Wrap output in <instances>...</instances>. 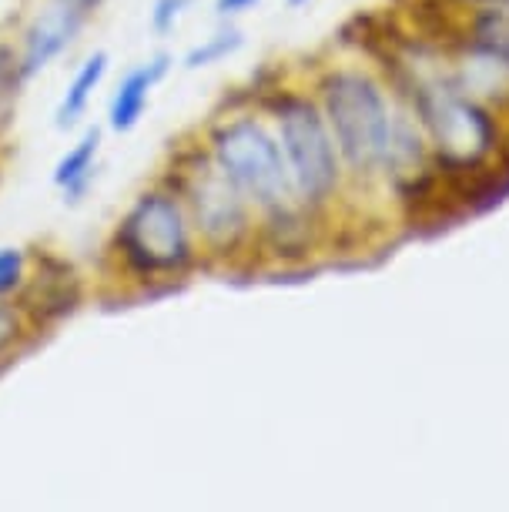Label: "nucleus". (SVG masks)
Returning <instances> with one entry per match:
<instances>
[{
  "mask_svg": "<svg viewBox=\"0 0 509 512\" xmlns=\"http://www.w3.org/2000/svg\"><path fill=\"white\" fill-rule=\"evenodd\" d=\"M322 111L335 148L359 175L382 168L389 148L392 118L382 91L366 74H332L322 81Z\"/></svg>",
  "mask_w": 509,
  "mask_h": 512,
  "instance_id": "1",
  "label": "nucleus"
},
{
  "mask_svg": "<svg viewBox=\"0 0 509 512\" xmlns=\"http://www.w3.org/2000/svg\"><path fill=\"white\" fill-rule=\"evenodd\" d=\"M412 104L436 144L439 164L466 171L493 151V118L459 84H449L443 77H412Z\"/></svg>",
  "mask_w": 509,
  "mask_h": 512,
  "instance_id": "2",
  "label": "nucleus"
},
{
  "mask_svg": "<svg viewBox=\"0 0 509 512\" xmlns=\"http://www.w3.org/2000/svg\"><path fill=\"white\" fill-rule=\"evenodd\" d=\"M215 164L235 181V188L268 211H288L299 195L288 171L285 151L258 121H232L215 131Z\"/></svg>",
  "mask_w": 509,
  "mask_h": 512,
  "instance_id": "3",
  "label": "nucleus"
},
{
  "mask_svg": "<svg viewBox=\"0 0 509 512\" xmlns=\"http://www.w3.org/2000/svg\"><path fill=\"white\" fill-rule=\"evenodd\" d=\"M278 134L295 191L319 205L339 188V148L325 114L309 101H285L278 108Z\"/></svg>",
  "mask_w": 509,
  "mask_h": 512,
  "instance_id": "4",
  "label": "nucleus"
},
{
  "mask_svg": "<svg viewBox=\"0 0 509 512\" xmlns=\"http://www.w3.org/2000/svg\"><path fill=\"white\" fill-rule=\"evenodd\" d=\"M118 241L124 258L141 272H175L191 258L185 215L168 195H144L124 218Z\"/></svg>",
  "mask_w": 509,
  "mask_h": 512,
  "instance_id": "5",
  "label": "nucleus"
},
{
  "mask_svg": "<svg viewBox=\"0 0 509 512\" xmlns=\"http://www.w3.org/2000/svg\"><path fill=\"white\" fill-rule=\"evenodd\" d=\"M188 201L195 211L198 231L211 245L232 248L238 238L245 235L248 211H245V195L235 188V181L225 175L218 164L201 161L188 178Z\"/></svg>",
  "mask_w": 509,
  "mask_h": 512,
  "instance_id": "6",
  "label": "nucleus"
},
{
  "mask_svg": "<svg viewBox=\"0 0 509 512\" xmlns=\"http://www.w3.org/2000/svg\"><path fill=\"white\" fill-rule=\"evenodd\" d=\"M81 21H84V11L64 4V0H54V7H47L24 37V57H21V67H17L21 77L44 71V67L74 41Z\"/></svg>",
  "mask_w": 509,
  "mask_h": 512,
  "instance_id": "7",
  "label": "nucleus"
},
{
  "mask_svg": "<svg viewBox=\"0 0 509 512\" xmlns=\"http://www.w3.org/2000/svg\"><path fill=\"white\" fill-rule=\"evenodd\" d=\"M165 71H168V57L161 54L151 64L134 67V71L118 84V91H114V98H111V114H108L114 131H131L134 124L141 121L144 108H148L151 88L165 77Z\"/></svg>",
  "mask_w": 509,
  "mask_h": 512,
  "instance_id": "8",
  "label": "nucleus"
},
{
  "mask_svg": "<svg viewBox=\"0 0 509 512\" xmlns=\"http://www.w3.org/2000/svg\"><path fill=\"white\" fill-rule=\"evenodd\" d=\"M469 51L493 61L509 74V11L506 7H483L469 24Z\"/></svg>",
  "mask_w": 509,
  "mask_h": 512,
  "instance_id": "9",
  "label": "nucleus"
},
{
  "mask_svg": "<svg viewBox=\"0 0 509 512\" xmlns=\"http://www.w3.org/2000/svg\"><path fill=\"white\" fill-rule=\"evenodd\" d=\"M98 144H101V131L91 128L84 138L74 144L71 151L57 161L54 168V185L64 188V201H78L84 191H88L91 178H94V158H98Z\"/></svg>",
  "mask_w": 509,
  "mask_h": 512,
  "instance_id": "10",
  "label": "nucleus"
},
{
  "mask_svg": "<svg viewBox=\"0 0 509 512\" xmlns=\"http://www.w3.org/2000/svg\"><path fill=\"white\" fill-rule=\"evenodd\" d=\"M104 71H108V54L104 51H98L81 64V71L74 74L71 88H67V94H64L61 108H57V128H71V124H78L81 114L88 111V101H91L94 88L101 84Z\"/></svg>",
  "mask_w": 509,
  "mask_h": 512,
  "instance_id": "11",
  "label": "nucleus"
},
{
  "mask_svg": "<svg viewBox=\"0 0 509 512\" xmlns=\"http://www.w3.org/2000/svg\"><path fill=\"white\" fill-rule=\"evenodd\" d=\"M242 47V34L238 31H222L215 37H208L205 44H198L195 51L185 57V67H208V64H218L225 61L228 54H235Z\"/></svg>",
  "mask_w": 509,
  "mask_h": 512,
  "instance_id": "12",
  "label": "nucleus"
},
{
  "mask_svg": "<svg viewBox=\"0 0 509 512\" xmlns=\"http://www.w3.org/2000/svg\"><path fill=\"white\" fill-rule=\"evenodd\" d=\"M24 278V255L17 248H0V295L14 292Z\"/></svg>",
  "mask_w": 509,
  "mask_h": 512,
  "instance_id": "13",
  "label": "nucleus"
},
{
  "mask_svg": "<svg viewBox=\"0 0 509 512\" xmlns=\"http://www.w3.org/2000/svg\"><path fill=\"white\" fill-rule=\"evenodd\" d=\"M191 4V0H158L155 11H151V27H155L158 34H165L175 27V21L181 17V11Z\"/></svg>",
  "mask_w": 509,
  "mask_h": 512,
  "instance_id": "14",
  "label": "nucleus"
},
{
  "mask_svg": "<svg viewBox=\"0 0 509 512\" xmlns=\"http://www.w3.org/2000/svg\"><path fill=\"white\" fill-rule=\"evenodd\" d=\"M17 335H21V318L14 315V308L0 305V352H4Z\"/></svg>",
  "mask_w": 509,
  "mask_h": 512,
  "instance_id": "15",
  "label": "nucleus"
},
{
  "mask_svg": "<svg viewBox=\"0 0 509 512\" xmlns=\"http://www.w3.org/2000/svg\"><path fill=\"white\" fill-rule=\"evenodd\" d=\"M21 71H11L7 67V54L0 51V108H4L7 101H11V91H14V77Z\"/></svg>",
  "mask_w": 509,
  "mask_h": 512,
  "instance_id": "16",
  "label": "nucleus"
},
{
  "mask_svg": "<svg viewBox=\"0 0 509 512\" xmlns=\"http://www.w3.org/2000/svg\"><path fill=\"white\" fill-rule=\"evenodd\" d=\"M255 4H258V0H218L215 11L222 17H228V14H242V11H248V7H255Z\"/></svg>",
  "mask_w": 509,
  "mask_h": 512,
  "instance_id": "17",
  "label": "nucleus"
},
{
  "mask_svg": "<svg viewBox=\"0 0 509 512\" xmlns=\"http://www.w3.org/2000/svg\"><path fill=\"white\" fill-rule=\"evenodd\" d=\"M64 4L78 7V11H91V7H98V4H101V0H64Z\"/></svg>",
  "mask_w": 509,
  "mask_h": 512,
  "instance_id": "18",
  "label": "nucleus"
},
{
  "mask_svg": "<svg viewBox=\"0 0 509 512\" xmlns=\"http://www.w3.org/2000/svg\"><path fill=\"white\" fill-rule=\"evenodd\" d=\"M476 4H483V7H506V11H509V0H476Z\"/></svg>",
  "mask_w": 509,
  "mask_h": 512,
  "instance_id": "19",
  "label": "nucleus"
},
{
  "mask_svg": "<svg viewBox=\"0 0 509 512\" xmlns=\"http://www.w3.org/2000/svg\"><path fill=\"white\" fill-rule=\"evenodd\" d=\"M288 4H305V0H288Z\"/></svg>",
  "mask_w": 509,
  "mask_h": 512,
  "instance_id": "20",
  "label": "nucleus"
}]
</instances>
